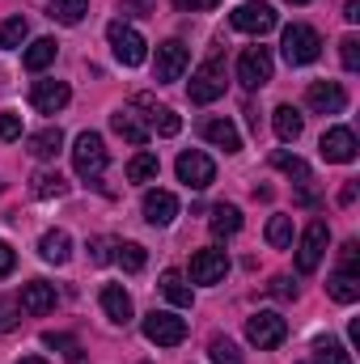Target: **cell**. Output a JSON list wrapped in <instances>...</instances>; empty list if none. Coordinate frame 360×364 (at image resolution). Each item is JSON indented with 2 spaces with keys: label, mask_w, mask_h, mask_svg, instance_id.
Wrapping results in <instances>:
<instances>
[{
  "label": "cell",
  "mask_w": 360,
  "mask_h": 364,
  "mask_svg": "<svg viewBox=\"0 0 360 364\" xmlns=\"http://www.w3.org/2000/svg\"><path fill=\"white\" fill-rule=\"evenodd\" d=\"M229 255L225 250H195L191 255V284H225Z\"/></svg>",
  "instance_id": "obj_14"
},
{
  "label": "cell",
  "mask_w": 360,
  "mask_h": 364,
  "mask_svg": "<svg viewBox=\"0 0 360 364\" xmlns=\"http://www.w3.org/2000/svg\"><path fill=\"white\" fill-rule=\"evenodd\" d=\"M271 51L268 47H246L242 51V60H238V81L246 85V90H263L271 81Z\"/></svg>",
  "instance_id": "obj_12"
},
{
  "label": "cell",
  "mask_w": 360,
  "mask_h": 364,
  "mask_svg": "<svg viewBox=\"0 0 360 364\" xmlns=\"http://www.w3.org/2000/svg\"><path fill=\"white\" fill-rule=\"evenodd\" d=\"M26 38H30V21H26V17H9V21L0 26V51H17Z\"/></svg>",
  "instance_id": "obj_35"
},
{
  "label": "cell",
  "mask_w": 360,
  "mask_h": 364,
  "mask_svg": "<svg viewBox=\"0 0 360 364\" xmlns=\"http://www.w3.org/2000/svg\"><path fill=\"white\" fill-rule=\"evenodd\" d=\"M144 220L149 225H157V229H166L174 216H179V199L170 195V191H144Z\"/></svg>",
  "instance_id": "obj_19"
},
{
  "label": "cell",
  "mask_w": 360,
  "mask_h": 364,
  "mask_svg": "<svg viewBox=\"0 0 360 364\" xmlns=\"http://www.w3.org/2000/svg\"><path fill=\"white\" fill-rule=\"evenodd\" d=\"M268 292L271 296H280V301H292V296H297V284H292L288 275H275V279L268 284Z\"/></svg>",
  "instance_id": "obj_41"
},
{
  "label": "cell",
  "mask_w": 360,
  "mask_h": 364,
  "mask_svg": "<svg viewBox=\"0 0 360 364\" xmlns=\"http://www.w3.org/2000/svg\"><path fill=\"white\" fill-rule=\"evenodd\" d=\"M174 170H179V182H186L191 191H203V186H212V182H216V166H212V157H208V153H199V149L179 153Z\"/></svg>",
  "instance_id": "obj_9"
},
{
  "label": "cell",
  "mask_w": 360,
  "mask_h": 364,
  "mask_svg": "<svg viewBox=\"0 0 360 364\" xmlns=\"http://www.w3.org/2000/svg\"><path fill=\"white\" fill-rule=\"evenodd\" d=\"M208 229H212V237H233L242 229V212L233 203H216L212 216H208Z\"/></svg>",
  "instance_id": "obj_26"
},
{
  "label": "cell",
  "mask_w": 360,
  "mask_h": 364,
  "mask_svg": "<svg viewBox=\"0 0 360 364\" xmlns=\"http://www.w3.org/2000/svg\"><path fill=\"white\" fill-rule=\"evenodd\" d=\"M221 0H174L179 13H203V9H216Z\"/></svg>",
  "instance_id": "obj_43"
},
{
  "label": "cell",
  "mask_w": 360,
  "mask_h": 364,
  "mask_svg": "<svg viewBox=\"0 0 360 364\" xmlns=\"http://www.w3.org/2000/svg\"><path fill=\"white\" fill-rule=\"evenodd\" d=\"M85 13H90V0H51V9H47V17L60 26H81Z\"/></svg>",
  "instance_id": "obj_30"
},
{
  "label": "cell",
  "mask_w": 360,
  "mask_h": 364,
  "mask_svg": "<svg viewBox=\"0 0 360 364\" xmlns=\"http://www.w3.org/2000/svg\"><path fill=\"white\" fill-rule=\"evenodd\" d=\"M55 55H60V43H55V38H34V43L26 47L21 64H26L30 73H43V68H51V64H55Z\"/></svg>",
  "instance_id": "obj_24"
},
{
  "label": "cell",
  "mask_w": 360,
  "mask_h": 364,
  "mask_svg": "<svg viewBox=\"0 0 360 364\" xmlns=\"http://www.w3.org/2000/svg\"><path fill=\"white\" fill-rule=\"evenodd\" d=\"M102 314H106L115 326H127V322H132L136 309H132V296H127L123 284H106V288H102Z\"/></svg>",
  "instance_id": "obj_20"
},
{
  "label": "cell",
  "mask_w": 360,
  "mask_h": 364,
  "mask_svg": "<svg viewBox=\"0 0 360 364\" xmlns=\"http://www.w3.org/2000/svg\"><path fill=\"white\" fill-rule=\"evenodd\" d=\"M208 352H212V364H242L238 343H233V339H225V335H216V339L208 343Z\"/></svg>",
  "instance_id": "obj_37"
},
{
  "label": "cell",
  "mask_w": 360,
  "mask_h": 364,
  "mask_svg": "<svg viewBox=\"0 0 360 364\" xmlns=\"http://www.w3.org/2000/svg\"><path fill=\"white\" fill-rule=\"evenodd\" d=\"M0 191H4V182H0Z\"/></svg>",
  "instance_id": "obj_51"
},
{
  "label": "cell",
  "mask_w": 360,
  "mask_h": 364,
  "mask_svg": "<svg viewBox=\"0 0 360 364\" xmlns=\"http://www.w3.org/2000/svg\"><path fill=\"white\" fill-rule=\"evenodd\" d=\"M17 318H21V305H17L13 296H0V335H4V331H13V326H17Z\"/></svg>",
  "instance_id": "obj_40"
},
{
  "label": "cell",
  "mask_w": 360,
  "mask_h": 364,
  "mask_svg": "<svg viewBox=\"0 0 360 364\" xmlns=\"http://www.w3.org/2000/svg\"><path fill=\"white\" fill-rule=\"evenodd\" d=\"M339 60H344V68H348V73H356V68H360V38H356V34H348V38L339 43Z\"/></svg>",
  "instance_id": "obj_39"
},
{
  "label": "cell",
  "mask_w": 360,
  "mask_h": 364,
  "mask_svg": "<svg viewBox=\"0 0 360 364\" xmlns=\"http://www.w3.org/2000/svg\"><path fill=\"white\" fill-rule=\"evenodd\" d=\"M68 97H73V90H68L64 81H34L30 106H34L38 114H60V110L68 106Z\"/></svg>",
  "instance_id": "obj_16"
},
{
  "label": "cell",
  "mask_w": 360,
  "mask_h": 364,
  "mask_svg": "<svg viewBox=\"0 0 360 364\" xmlns=\"http://www.w3.org/2000/svg\"><path fill=\"white\" fill-rule=\"evenodd\" d=\"M280 51H284V60H288L292 68H305V64H314V60L322 55V38H318V30H314V26L292 21V26H284Z\"/></svg>",
  "instance_id": "obj_1"
},
{
  "label": "cell",
  "mask_w": 360,
  "mask_h": 364,
  "mask_svg": "<svg viewBox=\"0 0 360 364\" xmlns=\"http://www.w3.org/2000/svg\"><path fill=\"white\" fill-rule=\"evenodd\" d=\"M268 246L288 250L292 246V216H271L268 220Z\"/></svg>",
  "instance_id": "obj_36"
},
{
  "label": "cell",
  "mask_w": 360,
  "mask_h": 364,
  "mask_svg": "<svg viewBox=\"0 0 360 364\" xmlns=\"http://www.w3.org/2000/svg\"><path fill=\"white\" fill-rule=\"evenodd\" d=\"M110 250H115V246H110L106 237H97V242H93V263H110Z\"/></svg>",
  "instance_id": "obj_45"
},
{
  "label": "cell",
  "mask_w": 360,
  "mask_h": 364,
  "mask_svg": "<svg viewBox=\"0 0 360 364\" xmlns=\"http://www.w3.org/2000/svg\"><path fill=\"white\" fill-rule=\"evenodd\" d=\"M344 17L356 26V21H360V0H348V4H344Z\"/></svg>",
  "instance_id": "obj_46"
},
{
  "label": "cell",
  "mask_w": 360,
  "mask_h": 364,
  "mask_svg": "<svg viewBox=\"0 0 360 364\" xmlns=\"http://www.w3.org/2000/svg\"><path fill=\"white\" fill-rule=\"evenodd\" d=\"M246 339H250L259 352H271V348H280V343L288 339V322H284L275 309H259V314L246 318Z\"/></svg>",
  "instance_id": "obj_5"
},
{
  "label": "cell",
  "mask_w": 360,
  "mask_h": 364,
  "mask_svg": "<svg viewBox=\"0 0 360 364\" xmlns=\"http://www.w3.org/2000/svg\"><path fill=\"white\" fill-rule=\"evenodd\" d=\"M305 106H309L314 114H344L348 93H344L339 81H314V85L305 90Z\"/></svg>",
  "instance_id": "obj_13"
},
{
  "label": "cell",
  "mask_w": 360,
  "mask_h": 364,
  "mask_svg": "<svg viewBox=\"0 0 360 364\" xmlns=\"http://www.w3.org/2000/svg\"><path fill=\"white\" fill-rule=\"evenodd\" d=\"M144 339L157 348H179L186 339V322L166 314V309H153V314H144Z\"/></svg>",
  "instance_id": "obj_7"
},
{
  "label": "cell",
  "mask_w": 360,
  "mask_h": 364,
  "mask_svg": "<svg viewBox=\"0 0 360 364\" xmlns=\"http://www.w3.org/2000/svg\"><path fill=\"white\" fill-rule=\"evenodd\" d=\"M271 127H275V136H280L284 144H292V140H301V132H305V114H301L297 106H275V110H271Z\"/></svg>",
  "instance_id": "obj_22"
},
{
  "label": "cell",
  "mask_w": 360,
  "mask_h": 364,
  "mask_svg": "<svg viewBox=\"0 0 360 364\" xmlns=\"http://www.w3.org/2000/svg\"><path fill=\"white\" fill-rule=\"evenodd\" d=\"M38 255H43V263L64 267V263L73 259V237H68L64 229H47V233L38 237Z\"/></svg>",
  "instance_id": "obj_21"
},
{
  "label": "cell",
  "mask_w": 360,
  "mask_h": 364,
  "mask_svg": "<svg viewBox=\"0 0 360 364\" xmlns=\"http://www.w3.org/2000/svg\"><path fill=\"white\" fill-rule=\"evenodd\" d=\"M275 21L280 17L268 0H246L233 9V30H242V34H268V30H275Z\"/></svg>",
  "instance_id": "obj_11"
},
{
  "label": "cell",
  "mask_w": 360,
  "mask_h": 364,
  "mask_svg": "<svg viewBox=\"0 0 360 364\" xmlns=\"http://www.w3.org/2000/svg\"><path fill=\"white\" fill-rule=\"evenodd\" d=\"M43 343H47V348H55V352H64L73 364H85V360H81V343H77L73 335H55V331H47V335H43Z\"/></svg>",
  "instance_id": "obj_38"
},
{
  "label": "cell",
  "mask_w": 360,
  "mask_h": 364,
  "mask_svg": "<svg viewBox=\"0 0 360 364\" xmlns=\"http://www.w3.org/2000/svg\"><path fill=\"white\" fill-rule=\"evenodd\" d=\"M348 339H352V348H356V343H360V322H356V318L348 322Z\"/></svg>",
  "instance_id": "obj_47"
},
{
  "label": "cell",
  "mask_w": 360,
  "mask_h": 364,
  "mask_svg": "<svg viewBox=\"0 0 360 364\" xmlns=\"http://www.w3.org/2000/svg\"><path fill=\"white\" fill-rule=\"evenodd\" d=\"M162 292H166V301H174L179 309H191V305H195V292H191V284H186V275L182 272H166L162 275Z\"/></svg>",
  "instance_id": "obj_31"
},
{
  "label": "cell",
  "mask_w": 360,
  "mask_h": 364,
  "mask_svg": "<svg viewBox=\"0 0 360 364\" xmlns=\"http://www.w3.org/2000/svg\"><path fill=\"white\" fill-rule=\"evenodd\" d=\"M203 140L216 144V149H225L229 157L242 153V136H238V127H233L229 119H208V123H203Z\"/></svg>",
  "instance_id": "obj_23"
},
{
  "label": "cell",
  "mask_w": 360,
  "mask_h": 364,
  "mask_svg": "<svg viewBox=\"0 0 360 364\" xmlns=\"http://www.w3.org/2000/svg\"><path fill=\"white\" fill-rule=\"evenodd\" d=\"M288 4H309V0H288Z\"/></svg>",
  "instance_id": "obj_50"
},
{
  "label": "cell",
  "mask_w": 360,
  "mask_h": 364,
  "mask_svg": "<svg viewBox=\"0 0 360 364\" xmlns=\"http://www.w3.org/2000/svg\"><path fill=\"white\" fill-rule=\"evenodd\" d=\"M309 352H314V364H352V352L339 339H331V335H318Z\"/></svg>",
  "instance_id": "obj_28"
},
{
  "label": "cell",
  "mask_w": 360,
  "mask_h": 364,
  "mask_svg": "<svg viewBox=\"0 0 360 364\" xmlns=\"http://www.w3.org/2000/svg\"><path fill=\"white\" fill-rule=\"evenodd\" d=\"M327 246H331V229H327V220H314V225L301 233V246H297V272H301V275L318 272V263H322Z\"/></svg>",
  "instance_id": "obj_6"
},
{
  "label": "cell",
  "mask_w": 360,
  "mask_h": 364,
  "mask_svg": "<svg viewBox=\"0 0 360 364\" xmlns=\"http://www.w3.org/2000/svg\"><path fill=\"white\" fill-rule=\"evenodd\" d=\"M21 136V114H0V140H17Z\"/></svg>",
  "instance_id": "obj_42"
},
{
  "label": "cell",
  "mask_w": 360,
  "mask_h": 364,
  "mask_svg": "<svg viewBox=\"0 0 360 364\" xmlns=\"http://www.w3.org/2000/svg\"><path fill=\"white\" fill-rule=\"evenodd\" d=\"M352 199H356V182H348V186H344V195H339V203H352Z\"/></svg>",
  "instance_id": "obj_48"
},
{
  "label": "cell",
  "mask_w": 360,
  "mask_h": 364,
  "mask_svg": "<svg viewBox=\"0 0 360 364\" xmlns=\"http://www.w3.org/2000/svg\"><path fill=\"white\" fill-rule=\"evenodd\" d=\"M225 60L221 55H208L195 73H191V85H186V93H191V102L195 106H208V102H216V97H225Z\"/></svg>",
  "instance_id": "obj_3"
},
{
  "label": "cell",
  "mask_w": 360,
  "mask_h": 364,
  "mask_svg": "<svg viewBox=\"0 0 360 364\" xmlns=\"http://www.w3.org/2000/svg\"><path fill=\"white\" fill-rule=\"evenodd\" d=\"M327 292H331L339 305H356L360 301V272H335L327 279Z\"/></svg>",
  "instance_id": "obj_27"
},
{
  "label": "cell",
  "mask_w": 360,
  "mask_h": 364,
  "mask_svg": "<svg viewBox=\"0 0 360 364\" xmlns=\"http://www.w3.org/2000/svg\"><path fill=\"white\" fill-rule=\"evenodd\" d=\"M162 174V161H157V153H149V149H140L132 161H127V182H153Z\"/></svg>",
  "instance_id": "obj_33"
},
{
  "label": "cell",
  "mask_w": 360,
  "mask_h": 364,
  "mask_svg": "<svg viewBox=\"0 0 360 364\" xmlns=\"http://www.w3.org/2000/svg\"><path fill=\"white\" fill-rule=\"evenodd\" d=\"M271 166L280 170V174H288V178H297V186H309L314 182V174H309V166L297 157V153H284V149H275L271 153Z\"/></svg>",
  "instance_id": "obj_29"
},
{
  "label": "cell",
  "mask_w": 360,
  "mask_h": 364,
  "mask_svg": "<svg viewBox=\"0 0 360 364\" xmlns=\"http://www.w3.org/2000/svg\"><path fill=\"white\" fill-rule=\"evenodd\" d=\"M30 191H34V199H60V195H68V178L60 170H38Z\"/></svg>",
  "instance_id": "obj_32"
},
{
  "label": "cell",
  "mask_w": 360,
  "mask_h": 364,
  "mask_svg": "<svg viewBox=\"0 0 360 364\" xmlns=\"http://www.w3.org/2000/svg\"><path fill=\"white\" fill-rule=\"evenodd\" d=\"M13 267H17V255H13V246H9V242H0V279L13 272Z\"/></svg>",
  "instance_id": "obj_44"
},
{
  "label": "cell",
  "mask_w": 360,
  "mask_h": 364,
  "mask_svg": "<svg viewBox=\"0 0 360 364\" xmlns=\"http://www.w3.org/2000/svg\"><path fill=\"white\" fill-rule=\"evenodd\" d=\"M318 153H322V161H331V166H352V161H356V132H352V127H331V132H322Z\"/></svg>",
  "instance_id": "obj_10"
},
{
  "label": "cell",
  "mask_w": 360,
  "mask_h": 364,
  "mask_svg": "<svg viewBox=\"0 0 360 364\" xmlns=\"http://www.w3.org/2000/svg\"><path fill=\"white\" fill-rule=\"evenodd\" d=\"M17 305H21L26 314H34V318L51 314V309H55V284H43V279H30V284H21V296H17Z\"/></svg>",
  "instance_id": "obj_18"
},
{
  "label": "cell",
  "mask_w": 360,
  "mask_h": 364,
  "mask_svg": "<svg viewBox=\"0 0 360 364\" xmlns=\"http://www.w3.org/2000/svg\"><path fill=\"white\" fill-rule=\"evenodd\" d=\"M132 106H140V110H149L144 119H149V132H157V136H179L182 132V119L170 110V106H157L149 93H136V102Z\"/></svg>",
  "instance_id": "obj_17"
},
{
  "label": "cell",
  "mask_w": 360,
  "mask_h": 364,
  "mask_svg": "<svg viewBox=\"0 0 360 364\" xmlns=\"http://www.w3.org/2000/svg\"><path fill=\"white\" fill-rule=\"evenodd\" d=\"M110 259H115V263H119L123 272H132V275L144 272V263H149V255H144V246H140V242H119Z\"/></svg>",
  "instance_id": "obj_34"
},
{
  "label": "cell",
  "mask_w": 360,
  "mask_h": 364,
  "mask_svg": "<svg viewBox=\"0 0 360 364\" xmlns=\"http://www.w3.org/2000/svg\"><path fill=\"white\" fill-rule=\"evenodd\" d=\"M17 364H47V360H43V356H21Z\"/></svg>",
  "instance_id": "obj_49"
},
{
  "label": "cell",
  "mask_w": 360,
  "mask_h": 364,
  "mask_svg": "<svg viewBox=\"0 0 360 364\" xmlns=\"http://www.w3.org/2000/svg\"><path fill=\"white\" fill-rule=\"evenodd\" d=\"M110 127H115V136H123L132 149H144V144H149V136H153V132H149V123L136 114V106H119V110L110 114Z\"/></svg>",
  "instance_id": "obj_15"
},
{
  "label": "cell",
  "mask_w": 360,
  "mask_h": 364,
  "mask_svg": "<svg viewBox=\"0 0 360 364\" xmlns=\"http://www.w3.org/2000/svg\"><path fill=\"white\" fill-rule=\"evenodd\" d=\"M106 38H110V51H115V60H119L123 68H140V64L149 60V43H144V34H140L136 26L110 21V26H106Z\"/></svg>",
  "instance_id": "obj_2"
},
{
  "label": "cell",
  "mask_w": 360,
  "mask_h": 364,
  "mask_svg": "<svg viewBox=\"0 0 360 364\" xmlns=\"http://www.w3.org/2000/svg\"><path fill=\"white\" fill-rule=\"evenodd\" d=\"M30 153H34L38 161L60 157V153H64V132H60V127H43V132H34V136H30Z\"/></svg>",
  "instance_id": "obj_25"
},
{
  "label": "cell",
  "mask_w": 360,
  "mask_h": 364,
  "mask_svg": "<svg viewBox=\"0 0 360 364\" xmlns=\"http://www.w3.org/2000/svg\"><path fill=\"white\" fill-rule=\"evenodd\" d=\"M186 64H191V51L182 47L179 38L162 43V47H157V60H153V77H157V85H174V81H182Z\"/></svg>",
  "instance_id": "obj_8"
},
{
  "label": "cell",
  "mask_w": 360,
  "mask_h": 364,
  "mask_svg": "<svg viewBox=\"0 0 360 364\" xmlns=\"http://www.w3.org/2000/svg\"><path fill=\"white\" fill-rule=\"evenodd\" d=\"M73 170H77V178H102V170H106V140L97 136V132H81L77 136V144H73Z\"/></svg>",
  "instance_id": "obj_4"
}]
</instances>
